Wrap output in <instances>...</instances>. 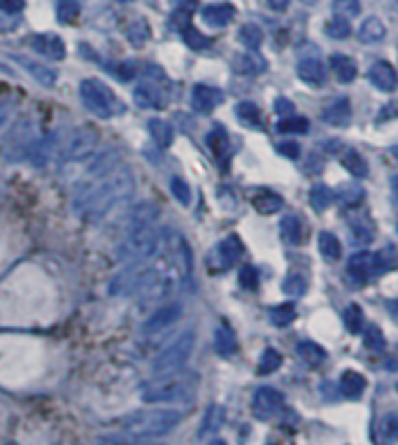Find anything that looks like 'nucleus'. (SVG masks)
I'll list each match as a JSON object with an SVG mask.
<instances>
[{"instance_id": "f257e3e1", "label": "nucleus", "mask_w": 398, "mask_h": 445, "mask_svg": "<svg viewBox=\"0 0 398 445\" xmlns=\"http://www.w3.org/2000/svg\"><path fill=\"white\" fill-rule=\"evenodd\" d=\"M133 173L119 163L115 152H108L94 163L77 184L73 210L82 219H101L112 207L133 196Z\"/></svg>"}, {"instance_id": "f03ea898", "label": "nucleus", "mask_w": 398, "mask_h": 445, "mask_svg": "<svg viewBox=\"0 0 398 445\" xmlns=\"http://www.w3.org/2000/svg\"><path fill=\"white\" fill-rule=\"evenodd\" d=\"M156 207L152 203H140L133 212L131 231L126 235L121 256L124 261H142L159 252L161 247V231L156 226Z\"/></svg>"}, {"instance_id": "7ed1b4c3", "label": "nucleus", "mask_w": 398, "mask_h": 445, "mask_svg": "<svg viewBox=\"0 0 398 445\" xmlns=\"http://www.w3.org/2000/svg\"><path fill=\"white\" fill-rule=\"evenodd\" d=\"M182 422V413L175 408H149L133 413L124 420L126 434L138 438H159L172 431Z\"/></svg>"}, {"instance_id": "20e7f679", "label": "nucleus", "mask_w": 398, "mask_h": 445, "mask_svg": "<svg viewBox=\"0 0 398 445\" xmlns=\"http://www.w3.org/2000/svg\"><path fill=\"white\" fill-rule=\"evenodd\" d=\"M196 389V378L184 375V378H175L172 375H163V380L149 382L142 389V401L145 403H175V401H186L193 396Z\"/></svg>"}, {"instance_id": "39448f33", "label": "nucleus", "mask_w": 398, "mask_h": 445, "mask_svg": "<svg viewBox=\"0 0 398 445\" xmlns=\"http://www.w3.org/2000/svg\"><path fill=\"white\" fill-rule=\"evenodd\" d=\"M193 345H196V333L191 329L184 331V333H179V336L175 338L172 343L168 345L156 359H154V364H152L154 373L161 375V378H163V375L177 373L179 368L189 361V357H191Z\"/></svg>"}, {"instance_id": "423d86ee", "label": "nucleus", "mask_w": 398, "mask_h": 445, "mask_svg": "<svg viewBox=\"0 0 398 445\" xmlns=\"http://www.w3.org/2000/svg\"><path fill=\"white\" fill-rule=\"evenodd\" d=\"M80 99L84 103V108L89 112H94L98 119H112V115H117L119 103L112 94V89L108 85H103L101 80H84L80 85Z\"/></svg>"}, {"instance_id": "0eeeda50", "label": "nucleus", "mask_w": 398, "mask_h": 445, "mask_svg": "<svg viewBox=\"0 0 398 445\" xmlns=\"http://www.w3.org/2000/svg\"><path fill=\"white\" fill-rule=\"evenodd\" d=\"M98 145V136L96 131L91 129H75L73 133L68 136V140L61 145L59 154H61V161H82V159H87L94 154Z\"/></svg>"}, {"instance_id": "6e6552de", "label": "nucleus", "mask_w": 398, "mask_h": 445, "mask_svg": "<svg viewBox=\"0 0 398 445\" xmlns=\"http://www.w3.org/2000/svg\"><path fill=\"white\" fill-rule=\"evenodd\" d=\"M284 406V396L282 392H277L275 387H258L254 396H251V408H254V415L265 420V417L277 415Z\"/></svg>"}, {"instance_id": "1a4fd4ad", "label": "nucleus", "mask_w": 398, "mask_h": 445, "mask_svg": "<svg viewBox=\"0 0 398 445\" xmlns=\"http://www.w3.org/2000/svg\"><path fill=\"white\" fill-rule=\"evenodd\" d=\"M182 315V305L177 301H170V303H165L163 308H159L154 315H149L145 319V324H142V333H161V331H165L168 326L175 324L179 319Z\"/></svg>"}, {"instance_id": "9d476101", "label": "nucleus", "mask_w": 398, "mask_h": 445, "mask_svg": "<svg viewBox=\"0 0 398 445\" xmlns=\"http://www.w3.org/2000/svg\"><path fill=\"white\" fill-rule=\"evenodd\" d=\"M31 47L40 57L52 59V61H63L66 59V43L61 40V36L56 33H38V36H31Z\"/></svg>"}, {"instance_id": "9b49d317", "label": "nucleus", "mask_w": 398, "mask_h": 445, "mask_svg": "<svg viewBox=\"0 0 398 445\" xmlns=\"http://www.w3.org/2000/svg\"><path fill=\"white\" fill-rule=\"evenodd\" d=\"M12 61H17V64L24 68V71L31 75V78L38 82V85L42 87H49L52 89L56 85V80H59V75H56V71H52L49 66L45 64H40V61H35V59H28V57H17V54H7Z\"/></svg>"}, {"instance_id": "f8f14e48", "label": "nucleus", "mask_w": 398, "mask_h": 445, "mask_svg": "<svg viewBox=\"0 0 398 445\" xmlns=\"http://www.w3.org/2000/svg\"><path fill=\"white\" fill-rule=\"evenodd\" d=\"M223 103V94L219 89L207 87V85H196L191 92V105L196 112H212L214 108H219Z\"/></svg>"}, {"instance_id": "ddd939ff", "label": "nucleus", "mask_w": 398, "mask_h": 445, "mask_svg": "<svg viewBox=\"0 0 398 445\" xmlns=\"http://www.w3.org/2000/svg\"><path fill=\"white\" fill-rule=\"evenodd\" d=\"M380 266H382L380 254H373V252H356L347 263L349 273H352L354 277H359V280H366L368 275L377 273Z\"/></svg>"}, {"instance_id": "4468645a", "label": "nucleus", "mask_w": 398, "mask_h": 445, "mask_svg": "<svg viewBox=\"0 0 398 445\" xmlns=\"http://www.w3.org/2000/svg\"><path fill=\"white\" fill-rule=\"evenodd\" d=\"M233 19H235V8L228 3H214L202 8V22L212 26V29H223V26H228Z\"/></svg>"}, {"instance_id": "2eb2a0df", "label": "nucleus", "mask_w": 398, "mask_h": 445, "mask_svg": "<svg viewBox=\"0 0 398 445\" xmlns=\"http://www.w3.org/2000/svg\"><path fill=\"white\" fill-rule=\"evenodd\" d=\"M368 78L377 89H382V92H394L398 85V75L387 61H375L368 71Z\"/></svg>"}, {"instance_id": "dca6fc26", "label": "nucleus", "mask_w": 398, "mask_h": 445, "mask_svg": "<svg viewBox=\"0 0 398 445\" xmlns=\"http://www.w3.org/2000/svg\"><path fill=\"white\" fill-rule=\"evenodd\" d=\"M331 71H333L335 80H338L340 85H349V82H354L356 75H359L356 61L352 57H347V54H333V57H331Z\"/></svg>"}, {"instance_id": "f3484780", "label": "nucleus", "mask_w": 398, "mask_h": 445, "mask_svg": "<svg viewBox=\"0 0 398 445\" xmlns=\"http://www.w3.org/2000/svg\"><path fill=\"white\" fill-rule=\"evenodd\" d=\"M242 252H244V247H242V242L237 235H228V238H223L214 249V254L219 256V261H221V268H228L230 263L240 259Z\"/></svg>"}, {"instance_id": "a211bd4d", "label": "nucleus", "mask_w": 398, "mask_h": 445, "mask_svg": "<svg viewBox=\"0 0 398 445\" xmlns=\"http://www.w3.org/2000/svg\"><path fill=\"white\" fill-rule=\"evenodd\" d=\"M133 99H135L138 105H142V108H152V110L163 108V94H161L159 87H154L152 82L138 85L135 92H133Z\"/></svg>"}, {"instance_id": "6ab92c4d", "label": "nucleus", "mask_w": 398, "mask_h": 445, "mask_svg": "<svg viewBox=\"0 0 398 445\" xmlns=\"http://www.w3.org/2000/svg\"><path fill=\"white\" fill-rule=\"evenodd\" d=\"M251 205H254L261 214H275V212L282 210L284 200H282V196H279V194H275V191L261 189V191H256L254 196H251Z\"/></svg>"}, {"instance_id": "aec40b11", "label": "nucleus", "mask_w": 398, "mask_h": 445, "mask_svg": "<svg viewBox=\"0 0 398 445\" xmlns=\"http://www.w3.org/2000/svg\"><path fill=\"white\" fill-rule=\"evenodd\" d=\"M235 71L240 75L254 78V75H261L265 71V59L256 50H249L247 54H240V57L235 59Z\"/></svg>"}, {"instance_id": "412c9836", "label": "nucleus", "mask_w": 398, "mask_h": 445, "mask_svg": "<svg viewBox=\"0 0 398 445\" xmlns=\"http://www.w3.org/2000/svg\"><path fill=\"white\" fill-rule=\"evenodd\" d=\"M321 117H324V122L331 124V126H345L349 122V117H352V112H349V101L335 99L333 103H328L324 108V115Z\"/></svg>"}, {"instance_id": "4be33fe9", "label": "nucleus", "mask_w": 398, "mask_h": 445, "mask_svg": "<svg viewBox=\"0 0 398 445\" xmlns=\"http://www.w3.org/2000/svg\"><path fill=\"white\" fill-rule=\"evenodd\" d=\"M298 78L303 82H307V85L319 87L321 82H324V78H326L324 64H321L319 59H303L298 64Z\"/></svg>"}, {"instance_id": "5701e85b", "label": "nucleus", "mask_w": 398, "mask_h": 445, "mask_svg": "<svg viewBox=\"0 0 398 445\" xmlns=\"http://www.w3.org/2000/svg\"><path fill=\"white\" fill-rule=\"evenodd\" d=\"M296 352H298V357L303 364L307 366H321L326 361V350L321 345H317L314 340H300L298 347H296Z\"/></svg>"}, {"instance_id": "b1692460", "label": "nucleus", "mask_w": 398, "mask_h": 445, "mask_svg": "<svg viewBox=\"0 0 398 445\" xmlns=\"http://www.w3.org/2000/svg\"><path fill=\"white\" fill-rule=\"evenodd\" d=\"M214 350L219 357L228 359L233 357L235 350H237V340H235V333L228 329L226 324H221L219 329L214 331Z\"/></svg>"}, {"instance_id": "393cba45", "label": "nucleus", "mask_w": 398, "mask_h": 445, "mask_svg": "<svg viewBox=\"0 0 398 445\" xmlns=\"http://www.w3.org/2000/svg\"><path fill=\"white\" fill-rule=\"evenodd\" d=\"M384 36H387V26H384L377 17H368L366 22L361 24V29H359V40L363 45L382 43Z\"/></svg>"}, {"instance_id": "a878e982", "label": "nucleus", "mask_w": 398, "mask_h": 445, "mask_svg": "<svg viewBox=\"0 0 398 445\" xmlns=\"http://www.w3.org/2000/svg\"><path fill=\"white\" fill-rule=\"evenodd\" d=\"M147 129H149V136L154 145H156L159 149H168L172 145V126L163 119H149V124H147Z\"/></svg>"}, {"instance_id": "bb28decb", "label": "nucleus", "mask_w": 398, "mask_h": 445, "mask_svg": "<svg viewBox=\"0 0 398 445\" xmlns=\"http://www.w3.org/2000/svg\"><path fill=\"white\" fill-rule=\"evenodd\" d=\"M279 233H282V240L286 245H300L303 242V224L296 214H286L279 224Z\"/></svg>"}, {"instance_id": "cd10ccee", "label": "nucleus", "mask_w": 398, "mask_h": 445, "mask_svg": "<svg viewBox=\"0 0 398 445\" xmlns=\"http://www.w3.org/2000/svg\"><path fill=\"white\" fill-rule=\"evenodd\" d=\"M340 389L342 394L349 396V399H359L361 392L366 389V378L356 371H342L340 375Z\"/></svg>"}, {"instance_id": "c85d7f7f", "label": "nucleus", "mask_w": 398, "mask_h": 445, "mask_svg": "<svg viewBox=\"0 0 398 445\" xmlns=\"http://www.w3.org/2000/svg\"><path fill=\"white\" fill-rule=\"evenodd\" d=\"M223 420H226V410H223L221 406H209L205 410V415H202L198 436L202 438V436H207V434H214V431H219Z\"/></svg>"}, {"instance_id": "c756f323", "label": "nucleus", "mask_w": 398, "mask_h": 445, "mask_svg": "<svg viewBox=\"0 0 398 445\" xmlns=\"http://www.w3.org/2000/svg\"><path fill=\"white\" fill-rule=\"evenodd\" d=\"M182 22H175L179 26V31H182V38H184V43L191 47V50H205V47L209 45L207 43V38L202 36L200 31H196L193 26H191V22H189V15L186 17H179Z\"/></svg>"}, {"instance_id": "7c9ffc66", "label": "nucleus", "mask_w": 398, "mask_h": 445, "mask_svg": "<svg viewBox=\"0 0 398 445\" xmlns=\"http://www.w3.org/2000/svg\"><path fill=\"white\" fill-rule=\"evenodd\" d=\"M126 38H128V43H131L133 47H142V45L147 43V40L152 38L149 24H147L142 17L133 19V22L128 24V29H126Z\"/></svg>"}, {"instance_id": "2f4dec72", "label": "nucleus", "mask_w": 398, "mask_h": 445, "mask_svg": "<svg viewBox=\"0 0 398 445\" xmlns=\"http://www.w3.org/2000/svg\"><path fill=\"white\" fill-rule=\"evenodd\" d=\"M205 143H207V147L212 149V154L214 156H219V159H226L228 156V149H230V143H228V133L223 129H212L207 133L205 138Z\"/></svg>"}, {"instance_id": "473e14b6", "label": "nucleus", "mask_w": 398, "mask_h": 445, "mask_svg": "<svg viewBox=\"0 0 398 445\" xmlns=\"http://www.w3.org/2000/svg\"><path fill=\"white\" fill-rule=\"evenodd\" d=\"M319 252L324 254L326 261H338L340 254H342V245H340V240L335 238L333 233L321 231L319 233Z\"/></svg>"}, {"instance_id": "72a5a7b5", "label": "nucleus", "mask_w": 398, "mask_h": 445, "mask_svg": "<svg viewBox=\"0 0 398 445\" xmlns=\"http://www.w3.org/2000/svg\"><path fill=\"white\" fill-rule=\"evenodd\" d=\"M235 117L244 124V126H254V129L261 126V112H258V108L254 105V103H249V101L237 103Z\"/></svg>"}, {"instance_id": "f704fd0d", "label": "nucleus", "mask_w": 398, "mask_h": 445, "mask_svg": "<svg viewBox=\"0 0 398 445\" xmlns=\"http://www.w3.org/2000/svg\"><path fill=\"white\" fill-rule=\"evenodd\" d=\"M237 38H240V43L247 47V50H258V47L263 45V31L258 29L256 24H244L240 33H237Z\"/></svg>"}, {"instance_id": "c9c22d12", "label": "nucleus", "mask_w": 398, "mask_h": 445, "mask_svg": "<svg viewBox=\"0 0 398 445\" xmlns=\"http://www.w3.org/2000/svg\"><path fill=\"white\" fill-rule=\"evenodd\" d=\"M310 203L317 212H324L333 203V191L326 184H314L310 189Z\"/></svg>"}, {"instance_id": "e433bc0d", "label": "nucleus", "mask_w": 398, "mask_h": 445, "mask_svg": "<svg viewBox=\"0 0 398 445\" xmlns=\"http://www.w3.org/2000/svg\"><path fill=\"white\" fill-rule=\"evenodd\" d=\"M342 166L352 173L354 177H363V175H368V166L366 161H363V156L359 154V152H354V149H347L345 154H342Z\"/></svg>"}, {"instance_id": "4c0bfd02", "label": "nucleus", "mask_w": 398, "mask_h": 445, "mask_svg": "<svg viewBox=\"0 0 398 445\" xmlns=\"http://www.w3.org/2000/svg\"><path fill=\"white\" fill-rule=\"evenodd\" d=\"M282 366V354H279L277 350H272V347H268L263 354H261V359H258V375H270V373H275L277 368Z\"/></svg>"}, {"instance_id": "58836bf2", "label": "nucleus", "mask_w": 398, "mask_h": 445, "mask_svg": "<svg viewBox=\"0 0 398 445\" xmlns=\"http://www.w3.org/2000/svg\"><path fill=\"white\" fill-rule=\"evenodd\" d=\"M307 129H310V122L305 119V117H296V115H289L284 117L282 122L277 124V131L279 133H307Z\"/></svg>"}, {"instance_id": "ea45409f", "label": "nucleus", "mask_w": 398, "mask_h": 445, "mask_svg": "<svg viewBox=\"0 0 398 445\" xmlns=\"http://www.w3.org/2000/svg\"><path fill=\"white\" fill-rule=\"evenodd\" d=\"M326 36L333 38V40H345L352 36V26H349V19H342V17H335L331 19L326 26H324Z\"/></svg>"}, {"instance_id": "a19ab883", "label": "nucleus", "mask_w": 398, "mask_h": 445, "mask_svg": "<svg viewBox=\"0 0 398 445\" xmlns=\"http://www.w3.org/2000/svg\"><path fill=\"white\" fill-rule=\"evenodd\" d=\"M80 3L77 0H59L56 3V17L61 19V24H73L80 17Z\"/></svg>"}, {"instance_id": "79ce46f5", "label": "nucleus", "mask_w": 398, "mask_h": 445, "mask_svg": "<svg viewBox=\"0 0 398 445\" xmlns=\"http://www.w3.org/2000/svg\"><path fill=\"white\" fill-rule=\"evenodd\" d=\"M293 317H296V308H293V303H282V305H275V308H270V322L275 324V326L291 324Z\"/></svg>"}, {"instance_id": "37998d69", "label": "nucleus", "mask_w": 398, "mask_h": 445, "mask_svg": "<svg viewBox=\"0 0 398 445\" xmlns=\"http://www.w3.org/2000/svg\"><path fill=\"white\" fill-rule=\"evenodd\" d=\"M333 15L342 19H354L361 15L359 0H333Z\"/></svg>"}, {"instance_id": "c03bdc74", "label": "nucleus", "mask_w": 398, "mask_h": 445, "mask_svg": "<svg viewBox=\"0 0 398 445\" xmlns=\"http://www.w3.org/2000/svg\"><path fill=\"white\" fill-rule=\"evenodd\" d=\"M342 322H345V326L352 333H359L363 329V310L354 303L347 305L345 312H342Z\"/></svg>"}, {"instance_id": "a18cd8bd", "label": "nucleus", "mask_w": 398, "mask_h": 445, "mask_svg": "<svg viewBox=\"0 0 398 445\" xmlns=\"http://www.w3.org/2000/svg\"><path fill=\"white\" fill-rule=\"evenodd\" d=\"M380 431H382V443L398 441V415L396 413L384 415L380 422Z\"/></svg>"}, {"instance_id": "49530a36", "label": "nucleus", "mask_w": 398, "mask_h": 445, "mask_svg": "<svg viewBox=\"0 0 398 445\" xmlns=\"http://www.w3.org/2000/svg\"><path fill=\"white\" fill-rule=\"evenodd\" d=\"M363 343H366V345L370 347V350L382 352V350H384V333H382L380 326L368 324L366 331H363Z\"/></svg>"}, {"instance_id": "de8ad7c7", "label": "nucleus", "mask_w": 398, "mask_h": 445, "mask_svg": "<svg viewBox=\"0 0 398 445\" xmlns=\"http://www.w3.org/2000/svg\"><path fill=\"white\" fill-rule=\"evenodd\" d=\"M286 296H303L307 289V282L303 275H286V280L282 284Z\"/></svg>"}, {"instance_id": "09e8293b", "label": "nucleus", "mask_w": 398, "mask_h": 445, "mask_svg": "<svg viewBox=\"0 0 398 445\" xmlns=\"http://www.w3.org/2000/svg\"><path fill=\"white\" fill-rule=\"evenodd\" d=\"M170 191H172V196L177 198V203H182V205L191 203V189H189V184L182 177L170 180Z\"/></svg>"}, {"instance_id": "8fccbe9b", "label": "nucleus", "mask_w": 398, "mask_h": 445, "mask_svg": "<svg viewBox=\"0 0 398 445\" xmlns=\"http://www.w3.org/2000/svg\"><path fill=\"white\" fill-rule=\"evenodd\" d=\"M240 284L244 289H256V284H258V273H256V268L254 266H244L240 270Z\"/></svg>"}, {"instance_id": "3c124183", "label": "nucleus", "mask_w": 398, "mask_h": 445, "mask_svg": "<svg viewBox=\"0 0 398 445\" xmlns=\"http://www.w3.org/2000/svg\"><path fill=\"white\" fill-rule=\"evenodd\" d=\"M340 196H342V200H345L347 205H354V203H359V200L363 198V191L356 184H347L345 189H342Z\"/></svg>"}, {"instance_id": "603ef678", "label": "nucleus", "mask_w": 398, "mask_h": 445, "mask_svg": "<svg viewBox=\"0 0 398 445\" xmlns=\"http://www.w3.org/2000/svg\"><path fill=\"white\" fill-rule=\"evenodd\" d=\"M277 149H279V154H282V156H289V159H298V154H300L298 143H279Z\"/></svg>"}, {"instance_id": "864d4df0", "label": "nucleus", "mask_w": 398, "mask_h": 445, "mask_svg": "<svg viewBox=\"0 0 398 445\" xmlns=\"http://www.w3.org/2000/svg\"><path fill=\"white\" fill-rule=\"evenodd\" d=\"M115 73L119 75V80L128 82V80L135 78V66H133V64H121V66L115 68Z\"/></svg>"}, {"instance_id": "5fc2aeb1", "label": "nucleus", "mask_w": 398, "mask_h": 445, "mask_svg": "<svg viewBox=\"0 0 398 445\" xmlns=\"http://www.w3.org/2000/svg\"><path fill=\"white\" fill-rule=\"evenodd\" d=\"M275 112L289 117V115L293 112V103H291L289 99H277V101H275Z\"/></svg>"}, {"instance_id": "6e6d98bb", "label": "nucleus", "mask_w": 398, "mask_h": 445, "mask_svg": "<svg viewBox=\"0 0 398 445\" xmlns=\"http://www.w3.org/2000/svg\"><path fill=\"white\" fill-rule=\"evenodd\" d=\"M0 8L5 12H19L24 10V0H0Z\"/></svg>"}, {"instance_id": "4d7b16f0", "label": "nucleus", "mask_w": 398, "mask_h": 445, "mask_svg": "<svg viewBox=\"0 0 398 445\" xmlns=\"http://www.w3.org/2000/svg\"><path fill=\"white\" fill-rule=\"evenodd\" d=\"M265 3H268V8H270V10H275V12H284L286 8H289L291 0H265Z\"/></svg>"}, {"instance_id": "13d9d810", "label": "nucleus", "mask_w": 398, "mask_h": 445, "mask_svg": "<svg viewBox=\"0 0 398 445\" xmlns=\"http://www.w3.org/2000/svg\"><path fill=\"white\" fill-rule=\"evenodd\" d=\"M112 445H163V443H152L149 438H140V441H131V443H112Z\"/></svg>"}, {"instance_id": "bf43d9fd", "label": "nucleus", "mask_w": 398, "mask_h": 445, "mask_svg": "<svg viewBox=\"0 0 398 445\" xmlns=\"http://www.w3.org/2000/svg\"><path fill=\"white\" fill-rule=\"evenodd\" d=\"M5 117H7V110H5V105H3V103H0V124L5 122Z\"/></svg>"}, {"instance_id": "052dcab7", "label": "nucleus", "mask_w": 398, "mask_h": 445, "mask_svg": "<svg viewBox=\"0 0 398 445\" xmlns=\"http://www.w3.org/2000/svg\"><path fill=\"white\" fill-rule=\"evenodd\" d=\"M391 184H394V194H396V198H398V175L391 180Z\"/></svg>"}, {"instance_id": "680f3d73", "label": "nucleus", "mask_w": 398, "mask_h": 445, "mask_svg": "<svg viewBox=\"0 0 398 445\" xmlns=\"http://www.w3.org/2000/svg\"><path fill=\"white\" fill-rule=\"evenodd\" d=\"M207 445H226V443H223V441H209Z\"/></svg>"}, {"instance_id": "e2e57ef3", "label": "nucleus", "mask_w": 398, "mask_h": 445, "mask_svg": "<svg viewBox=\"0 0 398 445\" xmlns=\"http://www.w3.org/2000/svg\"><path fill=\"white\" fill-rule=\"evenodd\" d=\"M115 3H135V0H115Z\"/></svg>"}]
</instances>
